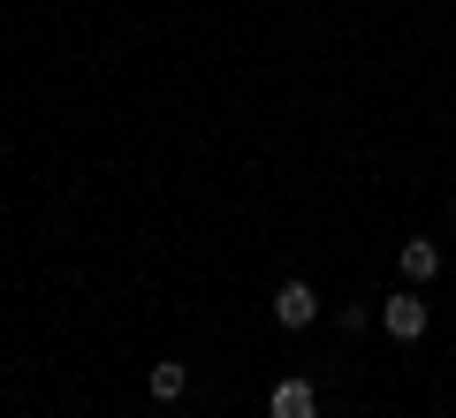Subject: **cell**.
<instances>
[{"label":"cell","instance_id":"cell-1","mask_svg":"<svg viewBox=\"0 0 456 418\" xmlns=\"http://www.w3.org/2000/svg\"><path fill=\"white\" fill-rule=\"evenodd\" d=\"M426 320H434V312H426V297H419V290L380 297V327H388L395 342H419V335H426Z\"/></svg>","mask_w":456,"mask_h":418},{"label":"cell","instance_id":"cell-2","mask_svg":"<svg viewBox=\"0 0 456 418\" xmlns=\"http://www.w3.org/2000/svg\"><path fill=\"white\" fill-rule=\"evenodd\" d=\"M266 418H320V388H312L305 373L274 381V396H266Z\"/></svg>","mask_w":456,"mask_h":418},{"label":"cell","instance_id":"cell-3","mask_svg":"<svg viewBox=\"0 0 456 418\" xmlns=\"http://www.w3.org/2000/svg\"><path fill=\"white\" fill-rule=\"evenodd\" d=\"M274 320L281 327H312L320 320V290H312V282H281L274 290Z\"/></svg>","mask_w":456,"mask_h":418},{"label":"cell","instance_id":"cell-4","mask_svg":"<svg viewBox=\"0 0 456 418\" xmlns=\"http://www.w3.org/2000/svg\"><path fill=\"white\" fill-rule=\"evenodd\" d=\"M395 266H403V282H441V243L434 236H411L403 251H395Z\"/></svg>","mask_w":456,"mask_h":418},{"label":"cell","instance_id":"cell-5","mask_svg":"<svg viewBox=\"0 0 456 418\" xmlns=\"http://www.w3.org/2000/svg\"><path fill=\"white\" fill-rule=\"evenodd\" d=\"M145 388H152V396H160V403H175L183 388H191V365H183V357H160V365L145 373Z\"/></svg>","mask_w":456,"mask_h":418},{"label":"cell","instance_id":"cell-6","mask_svg":"<svg viewBox=\"0 0 456 418\" xmlns=\"http://www.w3.org/2000/svg\"><path fill=\"white\" fill-rule=\"evenodd\" d=\"M449 213H456V206H449Z\"/></svg>","mask_w":456,"mask_h":418}]
</instances>
